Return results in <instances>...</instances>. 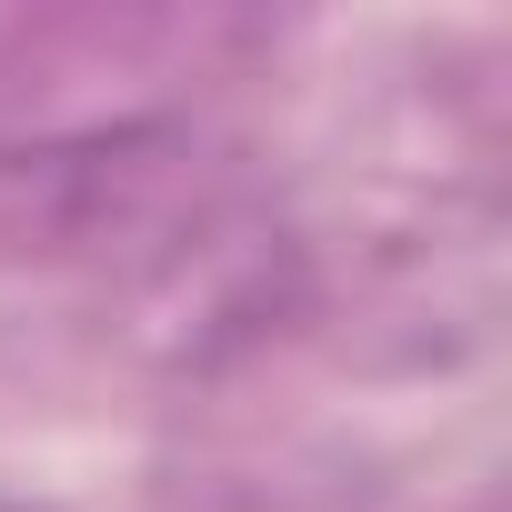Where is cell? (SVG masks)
Listing matches in <instances>:
<instances>
[{"mask_svg": "<svg viewBox=\"0 0 512 512\" xmlns=\"http://www.w3.org/2000/svg\"><path fill=\"white\" fill-rule=\"evenodd\" d=\"M0 512H21V502H0Z\"/></svg>", "mask_w": 512, "mask_h": 512, "instance_id": "obj_1", "label": "cell"}]
</instances>
